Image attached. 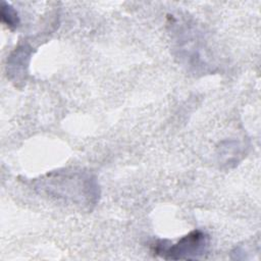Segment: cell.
Listing matches in <instances>:
<instances>
[{
	"label": "cell",
	"instance_id": "cell-2",
	"mask_svg": "<svg viewBox=\"0 0 261 261\" xmlns=\"http://www.w3.org/2000/svg\"><path fill=\"white\" fill-rule=\"evenodd\" d=\"M1 19L2 22L10 30H15L19 25V16L17 11L8 3L1 4Z\"/></svg>",
	"mask_w": 261,
	"mask_h": 261
},
{
	"label": "cell",
	"instance_id": "cell-1",
	"mask_svg": "<svg viewBox=\"0 0 261 261\" xmlns=\"http://www.w3.org/2000/svg\"><path fill=\"white\" fill-rule=\"evenodd\" d=\"M209 237L200 229H195L182 237L175 244L158 241L153 245V252L166 260H194L207 253Z\"/></svg>",
	"mask_w": 261,
	"mask_h": 261
}]
</instances>
